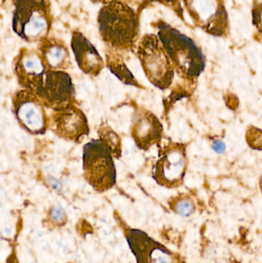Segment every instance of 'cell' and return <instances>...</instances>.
Wrapping results in <instances>:
<instances>
[{"instance_id": "6da1fadb", "label": "cell", "mask_w": 262, "mask_h": 263, "mask_svg": "<svg viewBox=\"0 0 262 263\" xmlns=\"http://www.w3.org/2000/svg\"><path fill=\"white\" fill-rule=\"evenodd\" d=\"M98 31L109 49L134 52L139 35V14L122 0H113L100 9Z\"/></svg>"}, {"instance_id": "7a4b0ae2", "label": "cell", "mask_w": 262, "mask_h": 263, "mask_svg": "<svg viewBox=\"0 0 262 263\" xmlns=\"http://www.w3.org/2000/svg\"><path fill=\"white\" fill-rule=\"evenodd\" d=\"M158 36L174 69L183 80L196 82L206 68V57L196 43L163 20L157 23Z\"/></svg>"}, {"instance_id": "3957f363", "label": "cell", "mask_w": 262, "mask_h": 263, "mask_svg": "<svg viewBox=\"0 0 262 263\" xmlns=\"http://www.w3.org/2000/svg\"><path fill=\"white\" fill-rule=\"evenodd\" d=\"M12 31L27 43H39L52 29L50 0H13Z\"/></svg>"}, {"instance_id": "277c9868", "label": "cell", "mask_w": 262, "mask_h": 263, "mask_svg": "<svg viewBox=\"0 0 262 263\" xmlns=\"http://www.w3.org/2000/svg\"><path fill=\"white\" fill-rule=\"evenodd\" d=\"M83 170L86 180L98 193L116 183V170L109 145L103 139H92L83 147Z\"/></svg>"}, {"instance_id": "5b68a950", "label": "cell", "mask_w": 262, "mask_h": 263, "mask_svg": "<svg viewBox=\"0 0 262 263\" xmlns=\"http://www.w3.org/2000/svg\"><path fill=\"white\" fill-rule=\"evenodd\" d=\"M136 52L151 83L162 90L169 89L175 77V69L158 35H143L137 43Z\"/></svg>"}, {"instance_id": "8992f818", "label": "cell", "mask_w": 262, "mask_h": 263, "mask_svg": "<svg viewBox=\"0 0 262 263\" xmlns=\"http://www.w3.org/2000/svg\"><path fill=\"white\" fill-rule=\"evenodd\" d=\"M195 26L215 37L230 32L229 15L223 0H180Z\"/></svg>"}, {"instance_id": "52a82bcc", "label": "cell", "mask_w": 262, "mask_h": 263, "mask_svg": "<svg viewBox=\"0 0 262 263\" xmlns=\"http://www.w3.org/2000/svg\"><path fill=\"white\" fill-rule=\"evenodd\" d=\"M31 92L45 107L53 111L75 104V89L70 76L65 71L47 69Z\"/></svg>"}, {"instance_id": "ba28073f", "label": "cell", "mask_w": 262, "mask_h": 263, "mask_svg": "<svg viewBox=\"0 0 262 263\" xmlns=\"http://www.w3.org/2000/svg\"><path fill=\"white\" fill-rule=\"evenodd\" d=\"M186 147L183 143L171 142L160 149L153 175L158 185L174 189L183 183L188 165Z\"/></svg>"}, {"instance_id": "9c48e42d", "label": "cell", "mask_w": 262, "mask_h": 263, "mask_svg": "<svg viewBox=\"0 0 262 263\" xmlns=\"http://www.w3.org/2000/svg\"><path fill=\"white\" fill-rule=\"evenodd\" d=\"M12 109L25 130L34 135L46 133L49 121L45 106L30 91L23 89L14 94Z\"/></svg>"}, {"instance_id": "30bf717a", "label": "cell", "mask_w": 262, "mask_h": 263, "mask_svg": "<svg viewBox=\"0 0 262 263\" xmlns=\"http://www.w3.org/2000/svg\"><path fill=\"white\" fill-rule=\"evenodd\" d=\"M128 243L138 263H179L176 255L138 230H126Z\"/></svg>"}, {"instance_id": "8fae6325", "label": "cell", "mask_w": 262, "mask_h": 263, "mask_svg": "<svg viewBox=\"0 0 262 263\" xmlns=\"http://www.w3.org/2000/svg\"><path fill=\"white\" fill-rule=\"evenodd\" d=\"M49 125L58 137L77 143L89 133L87 118L75 104L54 110Z\"/></svg>"}, {"instance_id": "7c38bea8", "label": "cell", "mask_w": 262, "mask_h": 263, "mask_svg": "<svg viewBox=\"0 0 262 263\" xmlns=\"http://www.w3.org/2000/svg\"><path fill=\"white\" fill-rule=\"evenodd\" d=\"M163 124L158 117L150 111L138 108L132 118V139L135 145L143 151H147L153 145H159L163 136Z\"/></svg>"}, {"instance_id": "4fadbf2b", "label": "cell", "mask_w": 262, "mask_h": 263, "mask_svg": "<svg viewBox=\"0 0 262 263\" xmlns=\"http://www.w3.org/2000/svg\"><path fill=\"white\" fill-rule=\"evenodd\" d=\"M47 69L38 49L23 48L14 63V70L18 83L30 92Z\"/></svg>"}, {"instance_id": "5bb4252c", "label": "cell", "mask_w": 262, "mask_h": 263, "mask_svg": "<svg viewBox=\"0 0 262 263\" xmlns=\"http://www.w3.org/2000/svg\"><path fill=\"white\" fill-rule=\"evenodd\" d=\"M70 45L79 69L92 77L99 75L105 67L104 60L84 34L80 31H74L71 36Z\"/></svg>"}, {"instance_id": "9a60e30c", "label": "cell", "mask_w": 262, "mask_h": 263, "mask_svg": "<svg viewBox=\"0 0 262 263\" xmlns=\"http://www.w3.org/2000/svg\"><path fill=\"white\" fill-rule=\"evenodd\" d=\"M38 51L48 69L65 71L71 66L69 49L61 40L46 37L38 43Z\"/></svg>"}, {"instance_id": "2e32d148", "label": "cell", "mask_w": 262, "mask_h": 263, "mask_svg": "<svg viewBox=\"0 0 262 263\" xmlns=\"http://www.w3.org/2000/svg\"><path fill=\"white\" fill-rule=\"evenodd\" d=\"M106 57L107 67L125 84L130 85L138 88H143L128 69L123 57L117 52V51L108 48Z\"/></svg>"}, {"instance_id": "e0dca14e", "label": "cell", "mask_w": 262, "mask_h": 263, "mask_svg": "<svg viewBox=\"0 0 262 263\" xmlns=\"http://www.w3.org/2000/svg\"><path fill=\"white\" fill-rule=\"evenodd\" d=\"M98 134L99 139H103L111 148L112 156L115 159H119L122 156V142L118 134L108 125H102L98 129Z\"/></svg>"}, {"instance_id": "ac0fdd59", "label": "cell", "mask_w": 262, "mask_h": 263, "mask_svg": "<svg viewBox=\"0 0 262 263\" xmlns=\"http://www.w3.org/2000/svg\"><path fill=\"white\" fill-rule=\"evenodd\" d=\"M68 222L66 211L60 205H54L49 210L47 216L44 219V226L49 230H55L65 227Z\"/></svg>"}, {"instance_id": "d6986e66", "label": "cell", "mask_w": 262, "mask_h": 263, "mask_svg": "<svg viewBox=\"0 0 262 263\" xmlns=\"http://www.w3.org/2000/svg\"><path fill=\"white\" fill-rule=\"evenodd\" d=\"M170 205L177 214L185 217L191 216L195 210V202L186 195L178 196L175 197V199H172Z\"/></svg>"}, {"instance_id": "ffe728a7", "label": "cell", "mask_w": 262, "mask_h": 263, "mask_svg": "<svg viewBox=\"0 0 262 263\" xmlns=\"http://www.w3.org/2000/svg\"><path fill=\"white\" fill-rule=\"evenodd\" d=\"M159 3V4L163 5L166 7L170 9L171 10L173 11L180 18L183 20H184V9L182 6L180 0H144L143 3L140 6V9H138V13L139 14L141 11L145 8L147 7L149 5L152 4V3Z\"/></svg>"}, {"instance_id": "44dd1931", "label": "cell", "mask_w": 262, "mask_h": 263, "mask_svg": "<svg viewBox=\"0 0 262 263\" xmlns=\"http://www.w3.org/2000/svg\"><path fill=\"white\" fill-rule=\"evenodd\" d=\"M261 131L260 129H256V128L252 126L249 129V130L247 133V142L249 145H250L252 148H258V149L261 150V146L257 143L255 141V136L261 133Z\"/></svg>"}, {"instance_id": "7402d4cb", "label": "cell", "mask_w": 262, "mask_h": 263, "mask_svg": "<svg viewBox=\"0 0 262 263\" xmlns=\"http://www.w3.org/2000/svg\"><path fill=\"white\" fill-rule=\"evenodd\" d=\"M213 148L217 153H221L226 149V145H225L224 142H221V141H215L213 144Z\"/></svg>"}, {"instance_id": "603a6c76", "label": "cell", "mask_w": 262, "mask_h": 263, "mask_svg": "<svg viewBox=\"0 0 262 263\" xmlns=\"http://www.w3.org/2000/svg\"><path fill=\"white\" fill-rule=\"evenodd\" d=\"M6 263H18V259H17L16 253H15V248L12 250V253L7 258Z\"/></svg>"}, {"instance_id": "cb8c5ba5", "label": "cell", "mask_w": 262, "mask_h": 263, "mask_svg": "<svg viewBox=\"0 0 262 263\" xmlns=\"http://www.w3.org/2000/svg\"><path fill=\"white\" fill-rule=\"evenodd\" d=\"M92 3H97V4H106V3H110L113 0H91Z\"/></svg>"}]
</instances>
